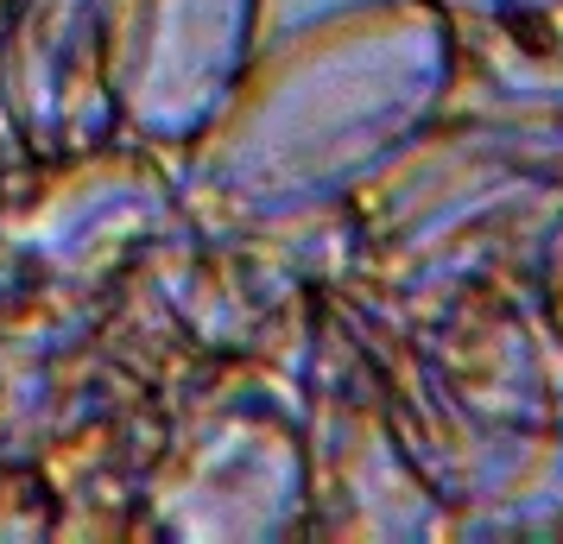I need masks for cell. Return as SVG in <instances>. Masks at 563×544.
<instances>
[{
  "label": "cell",
  "instance_id": "obj_7",
  "mask_svg": "<svg viewBox=\"0 0 563 544\" xmlns=\"http://www.w3.org/2000/svg\"><path fill=\"white\" fill-rule=\"evenodd\" d=\"M456 26H487V32H538L563 20V0H431Z\"/></svg>",
  "mask_w": 563,
  "mask_h": 544
},
{
  "label": "cell",
  "instance_id": "obj_9",
  "mask_svg": "<svg viewBox=\"0 0 563 544\" xmlns=\"http://www.w3.org/2000/svg\"><path fill=\"white\" fill-rule=\"evenodd\" d=\"M7 13H13V0H0V26H7Z\"/></svg>",
  "mask_w": 563,
  "mask_h": 544
},
{
  "label": "cell",
  "instance_id": "obj_10",
  "mask_svg": "<svg viewBox=\"0 0 563 544\" xmlns=\"http://www.w3.org/2000/svg\"><path fill=\"white\" fill-rule=\"evenodd\" d=\"M558 463H563V424H558Z\"/></svg>",
  "mask_w": 563,
  "mask_h": 544
},
{
  "label": "cell",
  "instance_id": "obj_8",
  "mask_svg": "<svg viewBox=\"0 0 563 544\" xmlns=\"http://www.w3.org/2000/svg\"><path fill=\"white\" fill-rule=\"evenodd\" d=\"M532 286H538L544 323L563 336V203L544 215V229H538V241H532Z\"/></svg>",
  "mask_w": 563,
  "mask_h": 544
},
{
  "label": "cell",
  "instance_id": "obj_5",
  "mask_svg": "<svg viewBox=\"0 0 563 544\" xmlns=\"http://www.w3.org/2000/svg\"><path fill=\"white\" fill-rule=\"evenodd\" d=\"M266 0H108L114 140L178 158L260 52Z\"/></svg>",
  "mask_w": 563,
  "mask_h": 544
},
{
  "label": "cell",
  "instance_id": "obj_6",
  "mask_svg": "<svg viewBox=\"0 0 563 544\" xmlns=\"http://www.w3.org/2000/svg\"><path fill=\"white\" fill-rule=\"evenodd\" d=\"M0 114L38 171L121 146L108 102V0H13L0 26Z\"/></svg>",
  "mask_w": 563,
  "mask_h": 544
},
{
  "label": "cell",
  "instance_id": "obj_1",
  "mask_svg": "<svg viewBox=\"0 0 563 544\" xmlns=\"http://www.w3.org/2000/svg\"><path fill=\"white\" fill-rule=\"evenodd\" d=\"M462 26L431 0H342L254 52L178 165V209L209 241H291L342 222L450 108Z\"/></svg>",
  "mask_w": 563,
  "mask_h": 544
},
{
  "label": "cell",
  "instance_id": "obj_3",
  "mask_svg": "<svg viewBox=\"0 0 563 544\" xmlns=\"http://www.w3.org/2000/svg\"><path fill=\"white\" fill-rule=\"evenodd\" d=\"M563 203V96L437 114L380 178L342 209V291H406Z\"/></svg>",
  "mask_w": 563,
  "mask_h": 544
},
{
  "label": "cell",
  "instance_id": "obj_2",
  "mask_svg": "<svg viewBox=\"0 0 563 544\" xmlns=\"http://www.w3.org/2000/svg\"><path fill=\"white\" fill-rule=\"evenodd\" d=\"M450 539H563V336L538 311L519 241L443 266L406 291H342Z\"/></svg>",
  "mask_w": 563,
  "mask_h": 544
},
{
  "label": "cell",
  "instance_id": "obj_4",
  "mask_svg": "<svg viewBox=\"0 0 563 544\" xmlns=\"http://www.w3.org/2000/svg\"><path fill=\"white\" fill-rule=\"evenodd\" d=\"M133 532L172 544H285L310 525L305 406L234 374L165 431L133 475Z\"/></svg>",
  "mask_w": 563,
  "mask_h": 544
}]
</instances>
